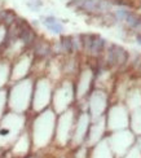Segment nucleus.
Segmentation results:
<instances>
[{
	"label": "nucleus",
	"mask_w": 141,
	"mask_h": 158,
	"mask_svg": "<svg viewBox=\"0 0 141 158\" xmlns=\"http://www.w3.org/2000/svg\"><path fill=\"white\" fill-rule=\"evenodd\" d=\"M83 45L89 53H100L105 47V40L97 35H83Z\"/></svg>",
	"instance_id": "obj_1"
},
{
	"label": "nucleus",
	"mask_w": 141,
	"mask_h": 158,
	"mask_svg": "<svg viewBox=\"0 0 141 158\" xmlns=\"http://www.w3.org/2000/svg\"><path fill=\"white\" fill-rule=\"evenodd\" d=\"M136 39H137V43H139V44H141V34H137Z\"/></svg>",
	"instance_id": "obj_9"
},
{
	"label": "nucleus",
	"mask_w": 141,
	"mask_h": 158,
	"mask_svg": "<svg viewBox=\"0 0 141 158\" xmlns=\"http://www.w3.org/2000/svg\"><path fill=\"white\" fill-rule=\"evenodd\" d=\"M79 8L88 12H102L109 8V4L104 0H77Z\"/></svg>",
	"instance_id": "obj_2"
},
{
	"label": "nucleus",
	"mask_w": 141,
	"mask_h": 158,
	"mask_svg": "<svg viewBox=\"0 0 141 158\" xmlns=\"http://www.w3.org/2000/svg\"><path fill=\"white\" fill-rule=\"evenodd\" d=\"M18 34H19V38L22 39V42L25 44H31L32 42H34V32H32V30L30 29V26L27 23L25 22H21L18 26Z\"/></svg>",
	"instance_id": "obj_4"
},
{
	"label": "nucleus",
	"mask_w": 141,
	"mask_h": 158,
	"mask_svg": "<svg viewBox=\"0 0 141 158\" xmlns=\"http://www.w3.org/2000/svg\"><path fill=\"white\" fill-rule=\"evenodd\" d=\"M43 23L47 26V29L52 32H55V34H60V32L64 31V26L60 23L55 17H45Z\"/></svg>",
	"instance_id": "obj_5"
},
{
	"label": "nucleus",
	"mask_w": 141,
	"mask_h": 158,
	"mask_svg": "<svg viewBox=\"0 0 141 158\" xmlns=\"http://www.w3.org/2000/svg\"><path fill=\"white\" fill-rule=\"evenodd\" d=\"M107 61L111 65H119L127 61V53L118 45H111L107 53Z\"/></svg>",
	"instance_id": "obj_3"
},
{
	"label": "nucleus",
	"mask_w": 141,
	"mask_h": 158,
	"mask_svg": "<svg viewBox=\"0 0 141 158\" xmlns=\"http://www.w3.org/2000/svg\"><path fill=\"white\" fill-rule=\"evenodd\" d=\"M8 132H9L8 130H2V131H0V135H6Z\"/></svg>",
	"instance_id": "obj_8"
},
{
	"label": "nucleus",
	"mask_w": 141,
	"mask_h": 158,
	"mask_svg": "<svg viewBox=\"0 0 141 158\" xmlns=\"http://www.w3.org/2000/svg\"><path fill=\"white\" fill-rule=\"evenodd\" d=\"M61 45H62V48L65 52H73V51H75L78 48V45H77V42L74 40L73 38L70 36H66V38H62V40H61Z\"/></svg>",
	"instance_id": "obj_6"
},
{
	"label": "nucleus",
	"mask_w": 141,
	"mask_h": 158,
	"mask_svg": "<svg viewBox=\"0 0 141 158\" xmlns=\"http://www.w3.org/2000/svg\"><path fill=\"white\" fill-rule=\"evenodd\" d=\"M2 16L6 23H10V22H13V19H15V15H13L12 12H3Z\"/></svg>",
	"instance_id": "obj_7"
}]
</instances>
